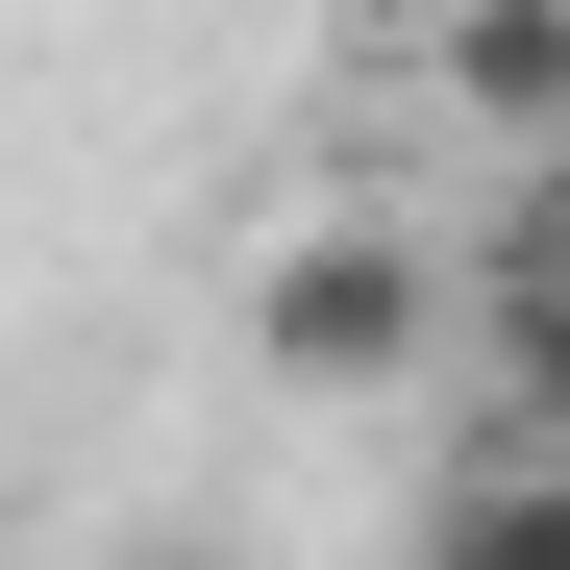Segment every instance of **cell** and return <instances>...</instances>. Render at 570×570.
Instances as JSON below:
<instances>
[{"label": "cell", "instance_id": "obj_1", "mask_svg": "<svg viewBox=\"0 0 570 570\" xmlns=\"http://www.w3.org/2000/svg\"><path fill=\"white\" fill-rule=\"evenodd\" d=\"M422 347H446V248L397 199H347V224H298L248 273V372H273V397H397Z\"/></svg>", "mask_w": 570, "mask_h": 570}, {"label": "cell", "instance_id": "obj_2", "mask_svg": "<svg viewBox=\"0 0 570 570\" xmlns=\"http://www.w3.org/2000/svg\"><path fill=\"white\" fill-rule=\"evenodd\" d=\"M446 125L497 149V174H546V125H570V0H446Z\"/></svg>", "mask_w": 570, "mask_h": 570}, {"label": "cell", "instance_id": "obj_3", "mask_svg": "<svg viewBox=\"0 0 570 570\" xmlns=\"http://www.w3.org/2000/svg\"><path fill=\"white\" fill-rule=\"evenodd\" d=\"M422 570H570V446H521V422H497V446L446 471V521H422Z\"/></svg>", "mask_w": 570, "mask_h": 570}]
</instances>
